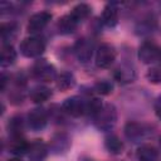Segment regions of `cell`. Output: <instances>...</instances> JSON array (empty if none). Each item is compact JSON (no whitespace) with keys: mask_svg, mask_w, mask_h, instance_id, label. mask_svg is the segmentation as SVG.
I'll use <instances>...</instances> for the list:
<instances>
[{"mask_svg":"<svg viewBox=\"0 0 161 161\" xmlns=\"http://www.w3.org/2000/svg\"><path fill=\"white\" fill-rule=\"evenodd\" d=\"M117 122V109L113 104H103L93 116V123L99 131H111Z\"/></svg>","mask_w":161,"mask_h":161,"instance_id":"cell-1","label":"cell"},{"mask_svg":"<svg viewBox=\"0 0 161 161\" xmlns=\"http://www.w3.org/2000/svg\"><path fill=\"white\" fill-rule=\"evenodd\" d=\"M20 53L26 58H38L40 57L45 50V43L42 38L30 35L21 40L20 45Z\"/></svg>","mask_w":161,"mask_h":161,"instance_id":"cell-2","label":"cell"},{"mask_svg":"<svg viewBox=\"0 0 161 161\" xmlns=\"http://www.w3.org/2000/svg\"><path fill=\"white\" fill-rule=\"evenodd\" d=\"M138 58L145 64H152L161 59V48L157 47L153 42L146 40L138 48Z\"/></svg>","mask_w":161,"mask_h":161,"instance_id":"cell-3","label":"cell"},{"mask_svg":"<svg viewBox=\"0 0 161 161\" xmlns=\"http://www.w3.org/2000/svg\"><path fill=\"white\" fill-rule=\"evenodd\" d=\"M117 52L109 43H102L96 50V65L98 68H108L116 60Z\"/></svg>","mask_w":161,"mask_h":161,"instance_id":"cell-4","label":"cell"},{"mask_svg":"<svg viewBox=\"0 0 161 161\" xmlns=\"http://www.w3.org/2000/svg\"><path fill=\"white\" fill-rule=\"evenodd\" d=\"M62 109L72 117H80L87 114V101L79 96L69 97L63 102Z\"/></svg>","mask_w":161,"mask_h":161,"instance_id":"cell-5","label":"cell"},{"mask_svg":"<svg viewBox=\"0 0 161 161\" xmlns=\"http://www.w3.org/2000/svg\"><path fill=\"white\" fill-rule=\"evenodd\" d=\"M33 74L36 79L39 80H44V82H50L53 79L57 78V73H55V68L48 63L45 59H39L35 62V64L33 65Z\"/></svg>","mask_w":161,"mask_h":161,"instance_id":"cell-6","label":"cell"},{"mask_svg":"<svg viewBox=\"0 0 161 161\" xmlns=\"http://www.w3.org/2000/svg\"><path fill=\"white\" fill-rule=\"evenodd\" d=\"M150 133H151V130L143 123L128 122L125 126V135L132 142H140L145 140L147 136H150Z\"/></svg>","mask_w":161,"mask_h":161,"instance_id":"cell-7","label":"cell"},{"mask_svg":"<svg viewBox=\"0 0 161 161\" xmlns=\"http://www.w3.org/2000/svg\"><path fill=\"white\" fill-rule=\"evenodd\" d=\"M50 19H52V14L48 13V11L35 13L29 18V21H28V25H26V30L29 33H31V34L39 33L49 24Z\"/></svg>","mask_w":161,"mask_h":161,"instance_id":"cell-8","label":"cell"},{"mask_svg":"<svg viewBox=\"0 0 161 161\" xmlns=\"http://www.w3.org/2000/svg\"><path fill=\"white\" fill-rule=\"evenodd\" d=\"M74 53L80 63H88L93 55V43L88 39H79L74 45Z\"/></svg>","mask_w":161,"mask_h":161,"instance_id":"cell-9","label":"cell"},{"mask_svg":"<svg viewBox=\"0 0 161 161\" xmlns=\"http://www.w3.org/2000/svg\"><path fill=\"white\" fill-rule=\"evenodd\" d=\"M48 123L47 113L43 108H34L28 114V125L33 131L43 130Z\"/></svg>","mask_w":161,"mask_h":161,"instance_id":"cell-10","label":"cell"},{"mask_svg":"<svg viewBox=\"0 0 161 161\" xmlns=\"http://www.w3.org/2000/svg\"><path fill=\"white\" fill-rule=\"evenodd\" d=\"M48 146L42 140H35L29 145L28 158L29 161H44L48 156Z\"/></svg>","mask_w":161,"mask_h":161,"instance_id":"cell-11","label":"cell"},{"mask_svg":"<svg viewBox=\"0 0 161 161\" xmlns=\"http://www.w3.org/2000/svg\"><path fill=\"white\" fill-rule=\"evenodd\" d=\"M102 23L107 28H114L118 24V6L117 3H108L102 11Z\"/></svg>","mask_w":161,"mask_h":161,"instance_id":"cell-12","label":"cell"},{"mask_svg":"<svg viewBox=\"0 0 161 161\" xmlns=\"http://www.w3.org/2000/svg\"><path fill=\"white\" fill-rule=\"evenodd\" d=\"M49 147L54 153H65L70 147V138L65 133H58L50 140Z\"/></svg>","mask_w":161,"mask_h":161,"instance_id":"cell-13","label":"cell"},{"mask_svg":"<svg viewBox=\"0 0 161 161\" xmlns=\"http://www.w3.org/2000/svg\"><path fill=\"white\" fill-rule=\"evenodd\" d=\"M113 77L119 83H131V82L135 80L136 73H135V70H133L132 67H130L127 64H121L119 67H117L114 69Z\"/></svg>","mask_w":161,"mask_h":161,"instance_id":"cell-14","label":"cell"},{"mask_svg":"<svg viewBox=\"0 0 161 161\" xmlns=\"http://www.w3.org/2000/svg\"><path fill=\"white\" fill-rule=\"evenodd\" d=\"M91 11H92V9H91V6H89L88 4H86V3H79V4H77L75 6L72 8L69 15H70V18H72L77 24H79L80 21H83L86 18L89 16Z\"/></svg>","mask_w":161,"mask_h":161,"instance_id":"cell-15","label":"cell"},{"mask_svg":"<svg viewBox=\"0 0 161 161\" xmlns=\"http://www.w3.org/2000/svg\"><path fill=\"white\" fill-rule=\"evenodd\" d=\"M55 84H57V88L59 91L65 92V91H68V89H70V88L74 87L75 78H74V75L70 72H62L60 74L57 75Z\"/></svg>","mask_w":161,"mask_h":161,"instance_id":"cell-16","label":"cell"},{"mask_svg":"<svg viewBox=\"0 0 161 161\" xmlns=\"http://www.w3.org/2000/svg\"><path fill=\"white\" fill-rule=\"evenodd\" d=\"M16 50L11 44H4L1 48V57H0V63L1 67H9L15 63L16 60Z\"/></svg>","mask_w":161,"mask_h":161,"instance_id":"cell-17","label":"cell"},{"mask_svg":"<svg viewBox=\"0 0 161 161\" xmlns=\"http://www.w3.org/2000/svg\"><path fill=\"white\" fill-rule=\"evenodd\" d=\"M138 161H158V151L151 145H142L137 151Z\"/></svg>","mask_w":161,"mask_h":161,"instance_id":"cell-18","label":"cell"},{"mask_svg":"<svg viewBox=\"0 0 161 161\" xmlns=\"http://www.w3.org/2000/svg\"><path fill=\"white\" fill-rule=\"evenodd\" d=\"M0 31H1L3 43L4 44H10V40H13L18 34V25H16V23H13V21L3 23Z\"/></svg>","mask_w":161,"mask_h":161,"instance_id":"cell-19","label":"cell"},{"mask_svg":"<svg viewBox=\"0 0 161 161\" xmlns=\"http://www.w3.org/2000/svg\"><path fill=\"white\" fill-rule=\"evenodd\" d=\"M52 97V91L45 86H38L31 89L30 92V99L34 103H43L48 101Z\"/></svg>","mask_w":161,"mask_h":161,"instance_id":"cell-20","label":"cell"},{"mask_svg":"<svg viewBox=\"0 0 161 161\" xmlns=\"http://www.w3.org/2000/svg\"><path fill=\"white\" fill-rule=\"evenodd\" d=\"M104 146L107 151L112 155H118L123 150V143L116 135H108L104 140Z\"/></svg>","mask_w":161,"mask_h":161,"instance_id":"cell-21","label":"cell"},{"mask_svg":"<svg viewBox=\"0 0 161 161\" xmlns=\"http://www.w3.org/2000/svg\"><path fill=\"white\" fill-rule=\"evenodd\" d=\"M29 145L23 137H13V141L10 142V146H9V150L11 153L14 155H24V153H28V150H29Z\"/></svg>","mask_w":161,"mask_h":161,"instance_id":"cell-22","label":"cell"},{"mask_svg":"<svg viewBox=\"0 0 161 161\" xmlns=\"http://www.w3.org/2000/svg\"><path fill=\"white\" fill-rule=\"evenodd\" d=\"M8 128H9V133L11 135V137H21L23 130H24V121L21 116H14L13 118L9 119L8 123Z\"/></svg>","mask_w":161,"mask_h":161,"instance_id":"cell-23","label":"cell"},{"mask_svg":"<svg viewBox=\"0 0 161 161\" xmlns=\"http://www.w3.org/2000/svg\"><path fill=\"white\" fill-rule=\"evenodd\" d=\"M77 25L78 24L70 18L69 14L62 16L59 19V21H58V29H59V31L62 34H70V33H73L75 30Z\"/></svg>","mask_w":161,"mask_h":161,"instance_id":"cell-24","label":"cell"},{"mask_svg":"<svg viewBox=\"0 0 161 161\" xmlns=\"http://www.w3.org/2000/svg\"><path fill=\"white\" fill-rule=\"evenodd\" d=\"M93 89H94V92H97V93L101 94V96H107V94H109V93L112 92L113 84H112L109 80L103 79V80H98V82L93 86Z\"/></svg>","mask_w":161,"mask_h":161,"instance_id":"cell-25","label":"cell"},{"mask_svg":"<svg viewBox=\"0 0 161 161\" xmlns=\"http://www.w3.org/2000/svg\"><path fill=\"white\" fill-rule=\"evenodd\" d=\"M146 78L152 84H160L161 83V68L160 67H151L146 72Z\"/></svg>","mask_w":161,"mask_h":161,"instance_id":"cell-26","label":"cell"},{"mask_svg":"<svg viewBox=\"0 0 161 161\" xmlns=\"http://www.w3.org/2000/svg\"><path fill=\"white\" fill-rule=\"evenodd\" d=\"M155 113H156V116L161 119V96L156 99V102H155Z\"/></svg>","mask_w":161,"mask_h":161,"instance_id":"cell-27","label":"cell"},{"mask_svg":"<svg viewBox=\"0 0 161 161\" xmlns=\"http://www.w3.org/2000/svg\"><path fill=\"white\" fill-rule=\"evenodd\" d=\"M5 86H6V75L3 74V75H1V91L5 89Z\"/></svg>","mask_w":161,"mask_h":161,"instance_id":"cell-28","label":"cell"},{"mask_svg":"<svg viewBox=\"0 0 161 161\" xmlns=\"http://www.w3.org/2000/svg\"><path fill=\"white\" fill-rule=\"evenodd\" d=\"M8 161H23L20 157H14V158H10V160H8Z\"/></svg>","mask_w":161,"mask_h":161,"instance_id":"cell-29","label":"cell"},{"mask_svg":"<svg viewBox=\"0 0 161 161\" xmlns=\"http://www.w3.org/2000/svg\"><path fill=\"white\" fill-rule=\"evenodd\" d=\"M160 145H161V142H160Z\"/></svg>","mask_w":161,"mask_h":161,"instance_id":"cell-30","label":"cell"}]
</instances>
